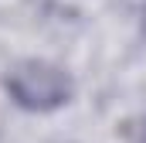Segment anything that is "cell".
<instances>
[{"label":"cell","mask_w":146,"mask_h":143,"mask_svg":"<svg viewBox=\"0 0 146 143\" xmlns=\"http://www.w3.org/2000/svg\"><path fill=\"white\" fill-rule=\"evenodd\" d=\"M17 102L31 109H44V106H58L65 96H68V82L58 68H48V65H27V68L14 72V82H10Z\"/></svg>","instance_id":"1"}]
</instances>
